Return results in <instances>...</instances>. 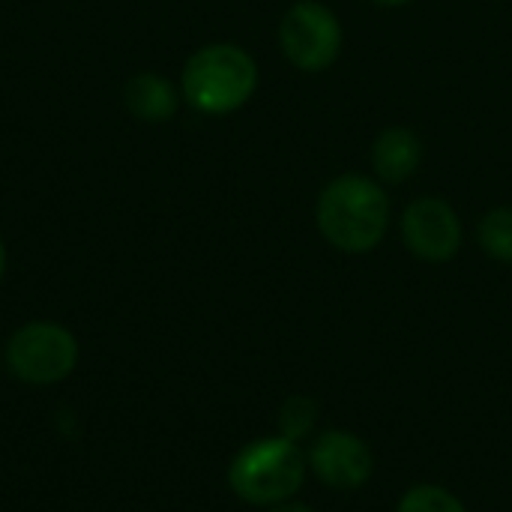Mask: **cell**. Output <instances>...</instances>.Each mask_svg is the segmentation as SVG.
<instances>
[{
	"mask_svg": "<svg viewBox=\"0 0 512 512\" xmlns=\"http://www.w3.org/2000/svg\"><path fill=\"white\" fill-rule=\"evenodd\" d=\"M306 480V456L288 438H258L246 444L231 468L228 486L231 492L255 507H276L297 495Z\"/></svg>",
	"mask_w": 512,
	"mask_h": 512,
	"instance_id": "3",
	"label": "cell"
},
{
	"mask_svg": "<svg viewBox=\"0 0 512 512\" xmlns=\"http://www.w3.org/2000/svg\"><path fill=\"white\" fill-rule=\"evenodd\" d=\"M315 222L330 246L360 255L384 240L390 228V198L375 180L342 174L321 192Z\"/></svg>",
	"mask_w": 512,
	"mask_h": 512,
	"instance_id": "1",
	"label": "cell"
},
{
	"mask_svg": "<svg viewBox=\"0 0 512 512\" xmlns=\"http://www.w3.org/2000/svg\"><path fill=\"white\" fill-rule=\"evenodd\" d=\"M372 3H378V6H405L411 0H372Z\"/></svg>",
	"mask_w": 512,
	"mask_h": 512,
	"instance_id": "14",
	"label": "cell"
},
{
	"mask_svg": "<svg viewBox=\"0 0 512 512\" xmlns=\"http://www.w3.org/2000/svg\"><path fill=\"white\" fill-rule=\"evenodd\" d=\"M279 42L297 69L321 72L342 54V24L330 6L318 0H297L279 24Z\"/></svg>",
	"mask_w": 512,
	"mask_h": 512,
	"instance_id": "5",
	"label": "cell"
},
{
	"mask_svg": "<svg viewBox=\"0 0 512 512\" xmlns=\"http://www.w3.org/2000/svg\"><path fill=\"white\" fill-rule=\"evenodd\" d=\"M3 273H6V246L0 240V279H3Z\"/></svg>",
	"mask_w": 512,
	"mask_h": 512,
	"instance_id": "15",
	"label": "cell"
},
{
	"mask_svg": "<svg viewBox=\"0 0 512 512\" xmlns=\"http://www.w3.org/2000/svg\"><path fill=\"white\" fill-rule=\"evenodd\" d=\"M315 420H318V405H315L312 399H306V396H291V399L282 405V411H279L282 438H288V441L297 444L300 438H306V435L312 432Z\"/></svg>",
	"mask_w": 512,
	"mask_h": 512,
	"instance_id": "12",
	"label": "cell"
},
{
	"mask_svg": "<svg viewBox=\"0 0 512 512\" xmlns=\"http://www.w3.org/2000/svg\"><path fill=\"white\" fill-rule=\"evenodd\" d=\"M123 99H126V108L132 111V117H138L144 123L171 120L177 111V90L171 87V81H165L156 72H138L135 78H129Z\"/></svg>",
	"mask_w": 512,
	"mask_h": 512,
	"instance_id": "9",
	"label": "cell"
},
{
	"mask_svg": "<svg viewBox=\"0 0 512 512\" xmlns=\"http://www.w3.org/2000/svg\"><path fill=\"white\" fill-rule=\"evenodd\" d=\"M402 237L420 261L444 264L462 246V222L447 201L420 198L402 216Z\"/></svg>",
	"mask_w": 512,
	"mask_h": 512,
	"instance_id": "6",
	"label": "cell"
},
{
	"mask_svg": "<svg viewBox=\"0 0 512 512\" xmlns=\"http://www.w3.org/2000/svg\"><path fill=\"white\" fill-rule=\"evenodd\" d=\"M309 468L324 486L339 489V492H354L372 477L375 459L363 438L333 429V432H324L312 444Z\"/></svg>",
	"mask_w": 512,
	"mask_h": 512,
	"instance_id": "7",
	"label": "cell"
},
{
	"mask_svg": "<svg viewBox=\"0 0 512 512\" xmlns=\"http://www.w3.org/2000/svg\"><path fill=\"white\" fill-rule=\"evenodd\" d=\"M6 363L9 372L24 384H60L78 366V342L54 321H33L12 333L6 345Z\"/></svg>",
	"mask_w": 512,
	"mask_h": 512,
	"instance_id": "4",
	"label": "cell"
},
{
	"mask_svg": "<svg viewBox=\"0 0 512 512\" xmlns=\"http://www.w3.org/2000/svg\"><path fill=\"white\" fill-rule=\"evenodd\" d=\"M396 512H468L465 504L441 486H414L405 492Z\"/></svg>",
	"mask_w": 512,
	"mask_h": 512,
	"instance_id": "11",
	"label": "cell"
},
{
	"mask_svg": "<svg viewBox=\"0 0 512 512\" xmlns=\"http://www.w3.org/2000/svg\"><path fill=\"white\" fill-rule=\"evenodd\" d=\"M270 512H315V510H312V507H306V504H288V501H285V504H276Z\"/></svg>",
	"mask_w": 512,
	"mask_h": 512,
	"instance_id": "13",
	"label": "cell"
},
{
	"mask_svg": "<svg viewBox=\"0 0 512 512\" xmlns=\"http://www.w3.org/2000/svg\"><path fill=\"white\" fill-rule=\"evenodd\" d=\"M423 162L420 138L405 126H387L372 144V165L384 183H405Z\"/></svg>",
	"mask_w": 512,
	"mask_h": 512,
	"instance_id": "8",
	"label": "cell"
},
{
	"mask_svg": "<svg viewBox=\"0 0 512 512\" xmlns=\"http://www.w3.org/2000/svg\"><path fill=\"white\" fill-rule=\"evenodd\" d=\"M480 246L489 258L512 264V207H498L483 216Z\"/></svg>",
	"mask_w": 512,
	"mask_h": 512,
	"instance_id": "10",
	"label": "cell"
},
{
	"mask_svg": "<svg viewBox=\"0 0 512 512\" xmlns=\"http://www.w3.org/2000/svg\"><path fill=\"white\" fill-rule=\"evenodd\" d=\"M258 87V66L249 51L216 42L195 51L183 69V96L204 114H231L249 102Z\"/></svg>",
	"mask_w": 512,
	"mask_h": 512,
	"instance_id": "2",
	"label": "cell"
}]
</instances>
